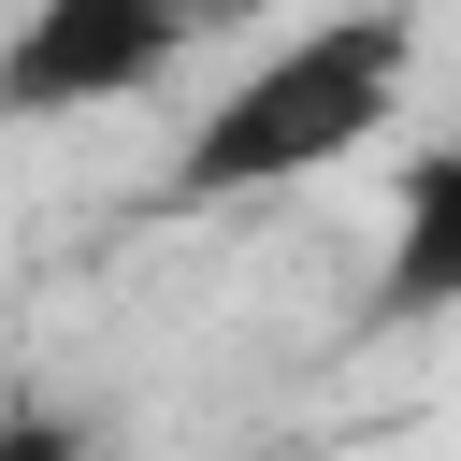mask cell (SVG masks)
Returning a JSON list of instances; mask_svg holds the SVG:
<instances>
[{
	"label": "cell",
	"mask_w": 461,
	"mask_h": 461,
	"mask_svg": "<svg viewBox=\"0 0 461 461\" xmlns=\"http://www.w3.org/2000/svg\"><path fill=\"white\" fill-rule=\"evenodd\" d=\"M403 72H418V0H346L288 43H259L173 144L158 202L173 216H230V202H274V187H317L346 173L389 115H403Z\"/></svg>",
	"instance_id": "1"
},
{
	"label": "cell",
	"mask_w": 461,
	"mask_h": 461,
	"mask_svg": "<svg viewBox=\"0 0 461 461\" xmlns=\"http://www.w3.org/2000/svg\"><path fill=\"white\" fill-rule=\"evenodd\" d=\"M202 43H216L202 0H14V29H0V130L158 101Z\"/></svg>",
	"instance_id": "2"
},
{
	"label": "cell",
	"mask_w": 461,
	"mask_h": 461,
	"mask_svg": "<svg viewBox=\"0 0 461 461\" xmlns=\"http://www.w3.org/2000/svg\"><path fill=\"white\" fill-rule=\"evenodd\" d=\"M461 317V130H432L403 158V202L375 230V288H360V331H447Z\"/></svg>",
	"instance_id": "3"
},
{
	"label": "cell",
	"mask_w": 461,
	"mask_h": 461,
	"mask_svg": "<svg viewBox=\"0 0 461 461\" xmlns=\"http://www.w3.org/2000/svg\"><path fill=\"white\" fill-rule=\"evenodd\" d=\"M0 461H101V432L72 403H0Z\"/></svg>",
	"instance_id": "4"
},
{
	"label": "cell",
	"mask_w": 461,
	"mask_h": 461,
	"mask_svg": "<svg viewBox=\"0 0 461 461\" xmlns=\"http://www.w3.org/2000/svg\"><path fill=\"white\" fill-rule=\"evenodd\" d=\"M202 14H216V29H259V14H274V0H202Z\"/></svg>",
	"instance_id": "5"
}]
</instances>
